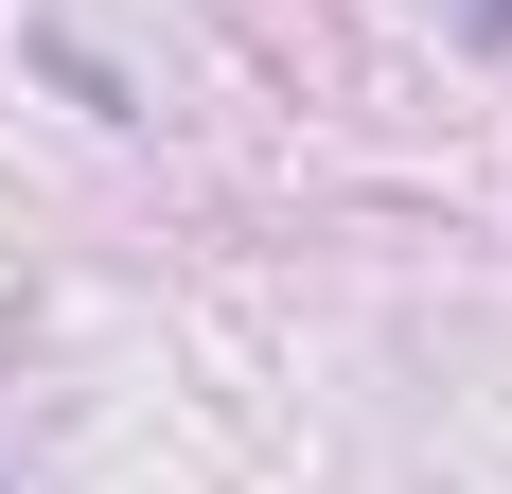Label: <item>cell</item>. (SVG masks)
Listing matches in <instances>:
<instances>
[]
</instances>
